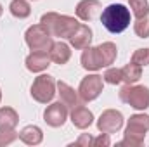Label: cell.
<instances>
[{"label": "cell", "instance_id": "27", "mask_svg": "<svg viewBox=\"0 0 149 147\" xmlns=\"http://www.w3.org/2000/svg\"><path fill=\"white\" fill-rule=\"evenodd\" d=\"M111 144L109 142V133H101L99 137H95L94 139V144L92 146H104V147H108Z\"/></svg>", "mask_w": 149, "mask_h": 147}, {"label": "cell", "instance_id": "3", "mask_svg": "<svg viewBox=\"0 0 149 147\" xmlns=\"http://www.w3.org/2000/svg\"><path fill=\"white\" fill-rule=\"evenodd\" d=\"M149 130V116L148 114H134L128 119L125 139L120 142V146H141L144 142V137Z\"/></svg>", "mask_w": 149, "mask_h": 147}, {"label": "cell", "instance_id": "22", "mask_svg": "<svg viewBox=\"0 0 149 147\" xmlns=\"http://www.w3.org/2000/svg\"><path fill=\"white\" fill-rule=\"evenodd\" d=\"M134 31L135 35L141 38H149V12L141 16V17H135V24H134Z\"/></svg>", "mask_w": 149, "mask_h": 147}, {"label": "cell", "instance_id": "17", "mask_svg": "<svg viewBox=\"0 0 149 147\" xmlns=\"http://www.w3.org/2000/svg\"><path fill=\"white\" fill-rule=\"evenodd\" d=\"M17 121H19V116L12 107H2L0 109V132L14 130Z\"/></svg>", "mask_w": 149, "mask_h": 147}, {"label": "cell", "instance_id": "23", "mask_svg": "<svg viewBox=\"0 0 149 147\" xmlns=\"http://www.w3.org/2000/svg\"><path fill=\"white\" fill-rule=\"evenodd\" d=\"M128 3H130V9H132L135 17H141V16H144V14L149 12L148 0H128Z\"/></svg>", "mask_w": 149, "mask_h": 147}, {"label": "cell", "instance_id": "13", "mask_svg": "<svg viewBox=\"0 0 149 147\" xmlns=\"http://www.w3.org/2000/svg\"><path fill=\"white\" fill-rule=\"evenodd\" d=\"M101 10V2L99 0H81L76 5V16L81 21H90L95 17V14Z\"/></svg>", "mask_w": 149, "mask_h": 147}, {"label": "cell", "instance_id": "25", "mask_svg": "<svg viewBox=\"0 0 149 147\" xmlns=\"http://www.w3.org/2000/svg\"><path fill=\"white\" fill-rule=\"evenodd\" d=\"M102 80H104L106 83H109V85H118V83H121V68H120V69H118V68H109V69H106Z\"/></svg>", "mask_w": 149, "mask_h": 147}, {"label": "cell", "instance_id": "20", "mask_svg": "<svg viewBox=\"0 0 149 147\" xmlns=\"http://www.w3.org/2000/svg\"><path fill=\"white\" fill-rule=\"evenodd\" d=\"M9 9H10V14L14 17H19V19H24L31 14V7L26 0H12Z\"/></svg>", "mask_w": 149, "mask_h": 147}, {"label": "cell", "instance_id": "4", "mask_svg": "<svg viewBox=\"0 0 149 147\" xmlns=\"http://www.w3.org/2000/svg\"><path fill=\"white\" fill-rule=\"evenodd\" d=\"M24 38H26V43L31 49V52H49L52 49V45H54L52 35L49 33V30L42 23L28 28Z\"/></svg>", "mask_w": 149, "mask_h": 147}, {"label": "cell", "instance_id": "21", "mask_svg": "<svg viewBox=\"0 0 149 147\" xmlns=\"http://www.w3.org/2000/svg\"><path fill=\"white\" fill-rule=\"evenodd\" d=\"M101 52H102V57H104V62H106V68L111 66L113 62L116 61V55H118V49L113 42H104L99 45Z\"/></svg>", "mask_w": 149, "mask_h": 147}, {"label": "cell", "instance_id": "1", "mask_svg": "<svg viewBox=\"0 0 149 147\" xmlns=\"http://www.w3.org/2000/svg\"><path fill=\"white\" fill-rule=\"evenodd\" d=\"M40 23L49 30L52 37L59 38H70L74 33V30L80 26L78 19L66 14H57V12H47L42 16Z\"/></svg>", "mask_w": 149, "mask_h": 147}, {"label": "cell", "instance_id": "16", "mask_svg": "<svg viewBox=\"0 0 149 147\" xmlns=\"http://www.w3.org/2000/svg\"><path fill=\"white\" fill-rule=\"evenodd\" d=\"M49 55H50L52 62H56V64H66L70 61V57H71V50H70V47L64 42H57L49 50Z\"/></svg>", "mask_w": 149, "mask_h": 147}, {"label": "cell", "instance_id": "18", "mask_svg": "<svg viewBox=\"0 0 149 147\" xmlns=\"http://www.w3.org/2000/svg\"><path fill=\"white\" fill-rule=\"evenodd\" d=\"M19 139L24 142V144H28V146H37L42 142V139H43V133H42V130L35 126V125H30V126H24L23 130H21V133H19Z\"/></svg>", "mask_w": 149, "mask_h": 147}, {"label": "cell", "instance_id": "5", "mask_svg": "<svg viewBox=\"0 0 149 147\" xmlns=\"http://www.w3.org/2000/svg\"><path fill=\"white\" fill-rule=\"evenodd\" d=\"M120 101L134 109L149 107V88L142 85H127L120 90Z\"/></svg>", "mask_w": 149, "mask_h": 147}, {"label": "cell", "instance_id": "7", "mask_svg": "<svg viewBox=\"0 0 149 147\" xmlns=\"http://www.w3.org/2000/svg\"><path fill=\"white\" fill-rule=\"evenodd\" d=\"M102 76L99 74H88L81 80L80 83V88H78V95L81 97L83 102H88V101H94L101 95L102 92Z\"/></svg>", "mask_w": 149, "mask_h": 147}, {"label": "cell", "instance_id": "11", "mask_svg": "<svg viewBox=\"0 0 149 147\" xmlns=\"http://www.w3.org/2000/svg\"><path fill=\"white\" fill-rule=\"evenodd\" d=\"M50 66V55L49 52H31L26 57V68L31 73H40Z\"/></svg>", "mask_w": 149, "mask_h": 147}, {"label": "cell", "instance_id": "24", "mask_svg": "<svg viewBox=\"0 0 149 147\" xmlns=\"http://www.w3.org/2000/svg\"><path fill=\"white\" fill-rule=\"evenodd\" d=\"M130 62H134V64H137V66H148L149 64V49H139V50H135L134 52V55H132V59H130Z\"/></svg>", "mask_w": 149, "mask_h": 147}, {"label": "cell", "instance_id": "28", "mask_svg": "<svg viewBox=\"0 0 149 147\" xmlns=\"http://www.w3.org/2000/svg\"><path fill=\"white\" fill-rule=\"evenodd\" d=\"M92 144H94V139H92L88 133H83V135H81L74 144H71V146H85V147H88V146H92Z\"/></svg>", "mask_w": 149, "mask_h": 147}, {"label": "cell", "instance_id": "26", "mask_svg": "<svg viewBox=\"0 0 149 147\" xmlns=\"http://www.w3.org/2000/svg\"><path fill=\"white\" fill-rule=\"evenodd\" d=\"M16 139H19V133H16L14 130H10V132H0V146H9Z\"/></svg>", "mask_w": 149, "mask_h": 147}, {"label": "cell", "instance_id": "2", "mask_svg": "<svg viewBox=\"0 0 149 147\" xmlns=\"http://www.w3.org/2000/svg\"><path fill=\"white\" fill-rule=\"evenodd\" d=\"M101 21L109 33H121L130 24V10L121 3H111L102 10Z\"/></svg>", "mask_w": 149, "mask_h": 147}, {"label": "cell", "instance_id": "8", "mask_svg": "<svg viewBox=\"0 0 149 147\" xmlns=\"http://www.w3.org/2000/svg\"><path fill=\"white\" fill-rule=\"evenodd\" d=\"M121 126H123V116H121L120 111H116V109L104 111V112L101 114L99 121H97V128H99V132H102V133H114V132H118Z\"/></svg>", "mask_w": 149, "mask_h": 147}, {"label": "cell", "instance_id": "6", "mask_svg": "<svg viewBox=\"0 0 149 147\" xmlns=\"http://www.w3.org/2000/svg\"><path fill=\"white\" fill-rule=\"evenodd\" d=\"M54 95H56V81L52 76L40 74L38 78H35V81L31 85V97L37 102L47 104L54 99Z\"/></svg>", "mask_w": 149, "mask_h": 147}, {"label": "cell", "instance_id": "12", "mask_svg": "<svg viewBox=\"0 0 149 147\" xmlns=\"http://www.w3.org/2000/svg\"><path fill=\"white\" fill-rule=\"evenodd\" d=\"M70 42L74 49L78 50H83L87 47H90V42H92V30L87 26V24H80L74 33L70 37Z\"/></svg>", "mask_w": 149, "mask_h": 147}, {"label": "cell", "instance_id": "10", "mask_svg": "<svg viewBox=\"0 0 149 147\" xmlns=\"http://www.w3.org/2000/svg\"><path fill=\"white\" fill-rule=\"evenodd\" d=\"M81 66L87 69V71H97L101 68H106V62H104V57H102V52L99 47H87L83 49V54H81Z\"/></svg>", "mask_w": 149, "mask_h": 147}, {"label": "cell", "instance_id": "29", "mask_svg": "<svg viewBox=\"0 0 149 147\" xmlns=\"http://www.w3.org/2000/svg\"><path fill=\"white\" fill-rule=\"evenodd\" d=\"M2 12H3V9H2V5H0V16H2Z\"/></svg>", "mask_w": 149, "mask_h": 147}, {"label": "cell", "instance_id": "9", "mask_svg": "<svg viewBox=\"0 0 149 147\" xmlns=\"http://www.w3.org/2000/svg\"><path fill=\"white\" fill-rule=\"evenodd\" d=\"M66 118H68V106L63 104V102H54V104H50V106L45 109V112H43L45 123L50 125V126H54V128L63 126L64 121H66Z\"/></svg>", "mask_w": 149, "mask_h": 147}, {"label": "cell", "instance_id": "19", "mask_svg": "<svg viewBox=\"0 0 149 147\" xmlns=\"http://www.w3.org/2000/svg\"><path fill=\"white\" fill-rule=\"evenodd\" d=\"M141 76H142V68L134 64V62H130L125 68H121V81H125L127 85H132V83L139 81Z\"/></svg>", "mask_w": 149, "mask_h": 147}, {"label": "cell", "instance_id": "15", "mask_svg": "<svg viewBox=\"0 0 149 147\" xmlns=\"http://www.w3.org/2000/svg\"><path fill=\"white\" fill-rule=\"evenodd\" d=\"M71 121H73V125L76 128L85 130V128H88L92 125L94 114L87 109L85 106H76V107H73V112H71Z\"/></svg>", "mask_w": 149, "mask_h": 147}, {"label": "cell", "instance_id": "30", "mask_svg": "<svg viewBox=\"0 0 149 147\" xmlns=\"http://www.w3.org/2000/svg\"><path fill=\"white\" fill-rule=\"evenodd\" d=\"M0 99H2V92H0Z\"/></svg>", "mask_w": 149, "mask_h": 147}, {"label": "cell", "instance_id": "14", "mask_svg": "<svg viewBox=\"0 0 149 147\" xmlns=\"http://www.w3.org/2000/svg\"><path fill=\"white\" fill-rule=\"evenodd\" d=\"M57 90H59V97H61V102L66 104L68 107H76V106H81V97H78V94L74 92L73 88L64 83V81H57Z\"/></svg>", "mask_w": 149, "mask_h": 147}]
</instances>
